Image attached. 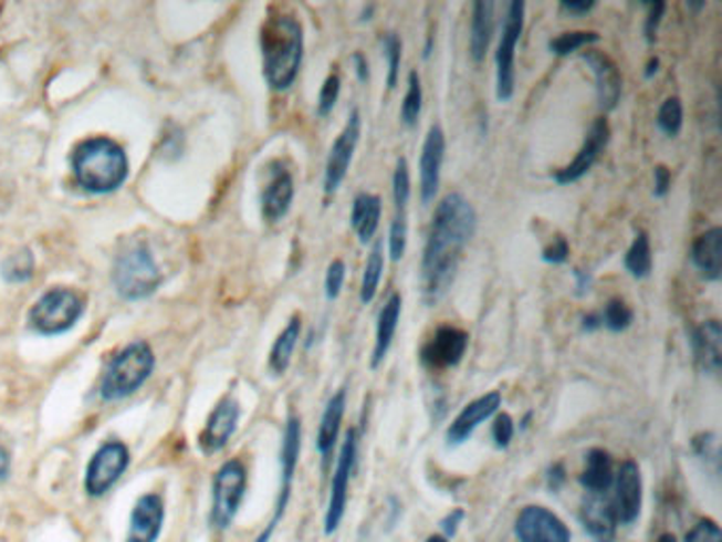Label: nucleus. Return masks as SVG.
I'll return each instance as SVG.
<instances>
[{
  "label": "nucleus",
  "instance_id": "79ce46f5",
  "mask_svg": "<svg viewBox=\"0 0 722 542\" xmlns=\"http://www.w3.org/2000/svg\"><path fill=\"white\" fill-rule=\"evenodd\" d=\"M342 94V76L337 73H331L324 79L323 87H321V96H318V106L316 113L318 117H328L339 100Z\"/></svg>",
  "mask_w": 722,
  "mask_h": 542
},
{
  "label": "nucleus",
  "instance_id": "bf43d9fd",
  "mask_svg": "<svg viewBox=\"0 0 722 542\" xmlns=\"http://www.w3.org/2000/svg\"><path fill=\"white\" fill-rule=\"evenodd\" d=\"M426 542H449L446 536H441V534H430L428 539H426Z\"/></svg>",
  "mask_w": 722,
  "mask_h": 542
},
{
  "label": "nucleus",
  "instance_id": "4c0bfd02",
  "mask_svg": "<svg viewBox=\"0 0 722 542\" xmlns=\"http://www.w3.org/2000/svg\"><path fill=\"white\" fill-rule=\"evenodd\" d=\"M393 196H395V212H407L411 199V174L405 157L397 161V170L393 176Z\"/></svg>",
  "mask_w": 722,
  "mask_h": 542
},
{
  "label": "nucleus",
  "instance_id": "4468645a",
  "mask_svg": "<svg viewBox=\"0 0 722 542\" xmlns=\"http://www.w3.org/2000/svg\"><path fill=\"white\" fill-rule=\"evenodd\" d=\"M517 542H573L566 521L547 507L527 504L515 519Z\"/></svg>",
  "mask_w": 722,
  "mask_h": 542
},
{
  "label": "nucleus",
  "instance_id": "09e8293b",
  "mask_svg": "<svg viewBox=\"0 0 722 542\" xmlns=\"http://www.w3.org/2000/svg\"><path fill=\"white\" fill-rule=\"evenodd\" d=\"M464 519H467V511L464 509H451L448 515L439 521L441 536H446L448 541H451L458 534V530H460V525H462Z\"/></svg>",
  "mask_w": 722,
  "mask_h": 542
},
{
  "label": "nucleus",
  "instance_id": "a878e982",
  "mask_svg": "<svg viewBox=\"0 0 722 542\" xmlns=\"http://www.w3.org/2000/svg\"><path fill=\"white\" fill-rule=\"evenodd\" d=\"M580 523L594 542H615L617 521L608 507L606 496H587L580 504Z\"/></svg>",
  "mask_w": 722,
  "mask_h": 542
},
{
  "label": "nucleus",
  "instance_id": "13d9d810",
  "mask_svg": "<svg viewBox=\"0 0 722 542\" xmlns=\"http://www.w3.org/2000/svg\"><path fill=\"white\" fill-rule=\"evenodd\" d=\"M657 71H659V60L657 58H650L647 64V73H645L647 74V79H650L652 74H657Z\"/></svg>",
  "mask_w": 722,
  "mask_h": 542
},
{
  "label": "nucleus",
  "instance_id": "58836bf2",
  "mask_svg": "<svg viewBox=\"0 0 722 542\" xmlns=\"http://www.w3.org/2000/svg\"><path fill=\"white\" fill-rule=\"evenodd\" d=\"M381 50L388 60V87L395 90L399 83L400 60H402V41L399 34L388 32L381 37Z\"/></svg>",
  "mask_w": 722,
  "mask_h": 542
},
{
  "label": "nucleus",
  "instance_id": "7c9ffc66",
  "mask_svg": "<svg viewBox=\"0 0 722 542\" xmlns=\"http://www.w3.org/2000/svg\"><path fill=\"white\" fill-rule=\"evenodd\" d=\"M301 337V316H293L289 324L284 326V331L278 335L272 352H270V369L274 375H284L286 369L291 367L293 361V352L300 344Z\"/></svg>",
  "mask_w": 722,
  "mask_h": 542
},
{
  "label": "nucleus",
  "instance_id": "412c9836",
  "mask_svg": "<svg viewBox=\"0 0 722 542\" xmlns=\"http://www.w3.org/2000/svg\"><path fill=\"white\" fill-rule=\"evenodd\" d=\"M295 198V180L280 161L270 166V180L261 194V210L270 222L284 219L293 206Z\"/></svg>",
  "mask_w": 722,
  "mask_h": 542
},
{
  "label": "nucleus",
  "instance_id": "0eeeda50",
  "mask_svg": "<svg viewBox=\"0 0 722 542\" xmlns=\"http://www.w3.org/2000/svg\"><path fill=\"white\" fill-rule=\"evenodd\" d=\"M249 486V472L240 460H229L214 475L210 521L217 530H227L238 515Z\"/></svg>",
  "mask_w": 722,
  "mask_h": 542
},
{
  "label": "nucleus",
  "instance_id": "052dcab7",
  "mask_svg": "<svg viewBox=\"0 0 722 542\" xmlns=\"http://www.w3.org/2000/svg\"><path fill=\"white\" fill-rule=\"evenodd\" d=\"M657 542H678V541H676V536H673V534H661V536L657 539Z\"/></svg>",
  "mask_w": 722,
  "mask_h": 542
},
{
  "label": "nucleus",
  "instance_id": "393cba45",
  "mask_svg": "<svg viewBox=\"0 0 722 542\" xmlns=\"http://www.w3.org/2000/svg\"><path fill=\"white\" fill-rule=\"evenodd\" d=\"M615 462L606 449L594 447L585 454V467L580 470V486L587 496H606L615 483Z\"/></svg>",
  "mask_w": 722,
  "mask_h": 542
},
{
  "label": "nucleus",
  "instance_id": "a211bd4d",
  "mask_svg": "<svg viewBox=\"0 0 722 542\" xmlns=\"http://www.w3.org/2000/svg\"><path fill=\"white\" fill-rule=\"evenodd\" d=\"M446 147H448L446 132L441 129V125H432L423 138L422 155H420V198L423 204L435 201L439 194Z\"/></svg>",
  "mask_w": 722,
  "mask_h": 542
},
{
  "label": "nucleus",
  "instance_id": "dca6fc26",
  "mask_svg": "<svg viewBox=\"0 0 722 542\" xmlns=\"http://www.w3.org/2000/svg\"><path fill=\"white\" fill-rule=\"evenodd\" d=\"M500 407H502V395L499 390H492L488 395L471 400L449 424L448 432H446L449 447L467 444L483 421H488L499 414Z\"/></svg>",
  "mask_w": 722,
  "mask_h": 542
},
{
  "label": "nucleus",
  "instance_id": "7ed1b4c3",
  "mask_svg": "<svg viewBox=\"0 0 722 542\" xmlns=\"http://www.w3.org/2000/svg\"><path fill=\"white\" fill-rule=\"evenodd\" d=\"M71 164L76 183L90 194L117 191L129 170L124 147L106 136L79 143L73 150Z\"/></svg>",
  "mask_w": 722,
  "mask_h": 542
},
{
  "label": "nucleus",
  "instance_id": "5fc2aeb1",
  "mask_svg": "<svg viewBox=\"0 0 722 542\" xmlns=\"http://www.w3.org/2000/svg\"><path fill=\"white\" fill-rule=\"evenodd\" d=\"M574 275H576V289H578V295H585V293H589V286H592V275L587 273V271L583 270H576L574 271Z\"/></svg>",
  "mask_w": 722,
  "mask_h": 542
},
{
  "label": "nucleus",
  "instance_id": "6ab92c4d",
  "mask_svg": "<svg viewBox=\"0 0 722 542\" xmlns=\"http://www.w3.org/2000/svg\"><path fill=\"white\" fill-rule=\"evenodd\" d=\"M166 521V504L159 493L140 496L129 515L125 542H157Z\"/></svg>",
  "mask_w": 722,
  "mask_h": 542
},
{
  "label": "nucleus",
  "instance_id": "c85d7f7f",
  "mask_svg": "<svg viewBox=\"0 0 722 542\" xmlns=\"http://www.w3.org/2000/svg\"><path fill=\"white\" fill-rule=\"evenodd\" d=\"M381 221V199L374 194H358L352 204L349 222L363 244L374 240Z\"/></svg>",
  "mask_w": 722,
  "mask_h": 542
},
{
  "label": "nucleus",
  "instance_id": "ea45409f",
  "mask_svg": "<svg viewBox=\"0 0 722 542\" xmlns=\"http://www.w3.org/2000/svg\"><path fill=\"white\" fill-rule=\"evenodd\" d=\"M34 271V259L28 250H22V252H15L11 254L4 263H2V275L9 280V282H25Z\"/></svg>",
  "mask_w": 722,
  "mask_h": 542
},
{
  "label": "nucleus",
  "instance_id": "2eb2a0df",
  "mask_svg": "<svg viewBox=\"0 0 722 542\" xmlns=\"http://www.w3.org/2000/svg\"><path fill=\"white\" fill-rule=\"evenodd\" d=\"M469 333L458 326H439L435 335L422 345L420 361L430 371H446L462 363L469 350Z\"/></svg>",
  "mask_w": 722,
  "mask_h": 542
},
{
  "label": "nucleus",
  "instance_id": "423d86ee",
  "mask_svg": "<svg viewBox=\"0 0 722 542\" xmlns=\"http://www.w3.org/2000/svg\"><path fill=\"white\" fill-rule=\"evenodd\" d=\"M113 280L119 295L138 301L157 291L161 282V271L147 248H132L117 259Z\"/></svg>",
  "mask_w": 722,
  "mask_h": 542
},
{
  "label": "nucleus",
  "instance_id": "c03bdc74",
  "mask_svg": "<svg viewBox=\"0 0 722 542\" xmlns=\"http://www.w3.org/2000/svg\"><path fill=\"white\" fill-rule=\"evenodd\" d=\"M684 542H722L721 525L714 519H699L698 523L687 532Z\"/></svg>",
  "mask_w": 722,
  "mask_h": 542
},
{
  "label": "nucleus",
  "instance_id": "2f4dec72",
  "mask_svg": "<svg viewBox=\"0 0 722 542\" xmlns=\"http://www.w3.org/2000/svg\"><path fill=\"white\" fill-rule=\"evenodd\" d=\"M384 265H386V257H384V240H377L369 259L365 263V271H363V282H360V301L367 305L374 301L377 291H379V282L384 275Z\"/></svg>",
  "mask_w": 722,
  "mask_h": 542
},
{
  "label": "nucleus",
  "instance_id": "20e7f679",
  "mask_svg": "<svg viewBox=\"0 0 722 542\" xmlns=\"http://www.w3.org/2000/svg\"><path fill=\"white\" fill-rule=\"evenodd\" d=\"M155 367V356L149 344L134 342L113 356L102 375L101 396L104 400H122L134 395L147 382Z\"/></svg>",
  "mask_w": 722,
  "mask_h": 542
},
{
  "label": "nucleus",
  "instance_id": "c9c22d12",
  "mask_svg": "<svg viewBox=\"0 0 722 542\" xmlns=\"http://www.w3.org/2000/svg\"><path fill=\"white\" fill-rule=\"evenodd\" d=\"M599 319H601V326H606L608 331L621 333V331L631 326L634 310L622 299L615 296L604 305V312L599 314Z\"/></svg>",
  "mask_w": 722,
  "mask_h": 542
},
{
  "label": "nucleus",
  "instance_id": "8fccbe9b",
  "mask_svg": "<svg viewBox=\"0 0 722 542\" xmlns=\"http://www.w3.org/2000/svg\"><path fill=\"white\" fill-rule=\"evenodd\" d=\"M652 176H655V191H652L655 198H666L672 187V173L666 166H657Z\"/></svg>",
  "mask_w": 722,
  "mask_h": 542
},
{
  "label": "nucleus",
  "instance_id": "aec40b11",
  "mask_svg": "<svg viewBox=\"0 0 722 542\" xmlns=\"http://www.w3.org/2000/svg\"><path fill=\"white\" fill-rule=\"evenodd\" d=\"M240 403L233 396H224L223 400L214 407L210 418L206 421L200 435V449L203 454L212 456L221 451L229 439L233 437L238 421H240Z\"/></svg>",
  "mask_w": 722,
  "mask_h": 542
},
{
  "label": "nucleus",
  "instance_id": "ddd939ff",
  "mask_svg": "<svg viewBox=\"0 0 722 542\" xmlns=\"http://www.w3.org/2000/svg\"><path fill=\"white\" fill-rule=\"evenodd\" d=\"M360 132H363V119H360V111L354 108L348 115V122L344 125V129L339 132V136L335 138L333 147L328 150L326 157V166H324V194L333 196L342 183L348 176L349 164L354 159V153L358 147L360 140Z\"/></svg>",
  "mask_w": 722,
  "mask_h": 542
},
{
  "label": "nucleus",
  "instance_id": "49530a36",
  "mask_svg": "<svg viewBox=\"0 0 722 542\" xmlns=\"http://www.w3.org/2000/svg\"><path fill=\"white\" fill-rule=\"evenodd\" d=\"M568 257H571V244H568V240H566L564 236H557V238H555V240L543 250V259H545L547 263H555V265L566 263Z\"/></svg>",
  "mask_w": 722,
  "mask_h": 542
},
{
  "label": "nucleus",
  "instance_id": "3c124183",
  "mask_svg": "<svg viewBox=\"0 0 722 542\" xmlns=\"http://www.w3.org/2000/svg\"><path fill=\"white\" fill-rule=\"evenodd\" d=\"M352 62H354V71H356L358 81H360V83H367V81H369V62H367V58H365L360 51H356V53L352 55Z\"/></svg>",
  "mask_w": 722,
  "mask_h": 542
},
{
  "label": "nucleus",
  "instance_id": "4d7b16f0",
  "mask_svg": "<svg viewBox=\"0 0 722 542\" xmlns=\"http://www.w3.org/2000/svg\"><path fill=\"white\" fill-rule=\"evenodd\" d=\"M599 326H601L599 314H587V316L583 319V329H585V331H596Z\"/></svg>",
  "mask_w": 722,
  "mask_h": 542
},
{
  "label": "nucleus",
  "instance_id": "603ef678",
  "mask_svg": "<svg viewBox=\"0 0 722 542\" xmlns=\"http://www.w3.org/2000/svg\"><path fill=\"white\" fill-rule=\"evenodd\" d=\"M547 479L548 488H551L553 492H557V490L564 486V481H566V470H564L562 465H553L551 470H548Z\"/></svg>",
  "mask_w": 722,
  "mask_h": 542
},
{
  "label": "nucleus",
  "instance_id": "e433bc0d",
  "mask_svg": "<svg viewBox=\"0 0 722 542\" xmlns=\"http://www.w3.org/2000/svg\"><path fill=\"white\" fill-rule=\"evenodd\" d=\"M682 124H684V108H682L680 98L673 96V98L666 100L657 115V125L661 127V132L668 136H678Z\"/></svg>",
  "mask_w": 722,
  "mask_h": 542
},
{
  "label": "nucleus",
  "instance_id": "72a5a7b5",
  "mask_svg": "<svg viewBox=\"0 0 722 542\" xmlns=\"http://www.w3.org/2000/svg\"><path fill=\"white\" fill-rule=\"evenodd\" d=\"M422 79L418 71H411L407 76V92L400 104V122L407 127H416L422 115Z\"/></svg>",
  "mask_w": 722,
  "mask_h": 542
},
{
  "label": "nucleus",
  "instance_id": "a19ab883",
  "mask_svg": "<svg viewBox=\"0 0 722 542\" xmlns=\"http://www.w3.org/2000/svg\"><path fill=\"white\" fill-rule=\"evenodd\" d=\"M407 212H395V219L390 222V233H388V252L393 261H400L407 250Z\"/></svg>",
  "mask_w": 722,
  "mask_h": 542
},
{
  "label": "nucleus",
  "instance_id": "473e14b6",
  "mask_svg": "<svg viewBox=\"0 0 722 542\" xmlns=\"http://www.w3.org/2000/svg\"><path fill=\"white\" fill-rule=\"evenodd\" d=\"M625 268L634 278H647L652 271V248L647 231H638L625 254Z\"/></svg>",
  "mask_w": 722,
  "mask_h": 542
},
{
  "label": "nucleus",
  "instance_id": "bb28decb",
  "mask_svg": "<svg viewBox=\"0 0 722 542\" xmlns=\"http://www.w3.org/2000/svg\"><path fill=\"white\" fill-rule=\"evenodd\" d=\"M400 312H402V296L399 293H393L388 296V301L384 303V308L379 310V319H377V331H375V345L374 356H372V367L377 369L384 358L388 356L397 329H399Z\"/></svg>",
  "mask_w": 722,
  "mask_h": 542
},
{
  "label": "nucleus",
  "instance_id": "9d476101",
  "mask_svg": "<svg viewBox=\"0 0 722 542\" xmlns=\"http://www.w3.org/2000/svg\"><path fill=\"white\" fill-rule=\"evenodd\" d=\"M523 22L525 4L515 0L506 7L496 50V96L500 102H509L515 94V51L522 39Z\"/></svg>",
  "mask_w": 722,
  "mask_h": 542
},
{
  "label": "nucleus",
  "instance_id": "a18cd8bd",
  "mask_svg": "<svg viewBox=\"0 0 722 542\" xmlns=\"http://www.w3.org/2000/svg\"><path fill=\"white\" fill-rule=\"evenodd\" d=\"M492 437L499 449H506L515 437V421L509 414H496L492 424Z\"/></svg>",
  "mask_w": 722,
  "mask_h": 542
},
{
  "label": "nucleus",
  "instance_id": "864d4df0",
  "mask_svg": "<svg viewBox=\"0 0 722 542\" xmlns=\"http://www.w3.org/2000/svg\"><path fill=\"white\" fill-rule=\"evenodd\" d=\"M596 7V2H562L559 4V9L562 11H566V13H571V15H585V13H589L592 9Z\"/></svg>",
  "mask_w": 722,
  "mask_h": 542
},
{
  "label": "nucleus",
  "instance_id": "f257e3e1",
  "mask_svg": "<svg viewBox=\"0 0 722 542\" xmlns=\"http://www.w3.org/2000/svg\"><path fill=\"white\" fill-rule=\"evenodd\" d=\"M477 231L473 204L462 194H449L439 201L422 254V293L435 305L456 280L464 250Z\"/></svg>",
  "mask_w": 722,
  "mask_h": 542
},
{
  "label": "nucleus",
  "instance_id": "1a4fd4ad",
  "mask_svg": "<svg viewBox=\"0 0 722 542\" xmlns=\"http://www.w3.org/2000/svg\"><path fill=\"white\" fill-rule=\"evenodd\" d=\"M356 456H358V435L352 428V430H348L346 439H344L342 449H339L337 465H335L333 479H331V490H328L326 511H324V534L326 536H333L339 530L344 518H346L349 481H352V472L356 467Z\"/></svg>",
  "mask_w": 722,
  "mask_h": 542
},
{
  "label": "nucleus",
  "instance_id": "de8ad7c7",
  "mask_svg": "<svg viewBox=\"0 0 722 542\" xmlns=\"http://www.w3.org/2000/svg\"><path fill=\"white\" fill-rule=\"evenodd\" d=\"M666 9H668L666 2H650L648 4L647 24H645V34H647L648 43H655L657 30H659V24L663 20Z\"/></svg>",
  "mask_w": 722,
  "mask_h": 542
},
{
  "label": "nucleus",
  "instance_id": "6e6d98bb",
  "mask_svg": "<svg viewBox=\"0 0 722 542\" xmlns=\"http://www.w3.org/2000/svg\"><path fill=\"white\" fill-rule=\"evenodd\" d=\"M9 470H11V456L4 447H0V481L9 477Z\"/></svg>",
  "mask_w": 722,
  "mask_h": 542
},
{
  "label": "nucleus",
  "instance_id": "f704fd0d",
  "mask_svg": "<svg viewBox=\"0 0 722 542\" xmlns=\"http://www.w3.org/2000/svg\"><path fill=\"white\" fill-rule=\"evenodd\" d=\"M599 34L598 32H589V30H574V32H564L555 39L548 41V50L559 58L564 55H571L574 51L585 48V45H592V43H598Z\"/></svg>",
  "mask_w": 722,
  "mask_h": 542
},
{
  "label": "nucleus",
  "instance_id": "6e6552de",
  "mask_svg": "<svg viewBox=\"0 0 722 542\" xmlns=\"http://www.w3.org/2000/svg\"><path fill=\"white\" fill-rule=\"evenodd\" d=\"M81 316H83V301L69 289H51L32 305L28 314L32 329H36L43 335H57L71 331Z\"/></svg>",
  "mask_w": 722,
  "mask_h": 542
},
{
  "label": "nucleus",
  "instance_id": "f3484780",
  "mask_svg": "<svg viewBox=\"0 0 722 542\" xmlns=\"http://www.w3.org/2000/svg\"><path fill=\"white\" fill-rule=\"evenodd\" d=\"M608 140H610L608 119L598 117L589 127V132L585 136V143H583V147L578 148L573 161L555 173V180L559 185H571V183L580 180L585 174L594 168V164L598 161L599 153L606 148Z\"/></svg>",
  "mask_w": 722,
  "mask_h": 542
},
{
  "label": "nucleus",
  "instance_id": "4be33fe9",
  "mask_svg": "<svg viewBox=\"0 0 722 542\" xmlns=\"http://www.w3.org/2000/svg\"><path fill=\"white\" fill-rule=\"evenodd\" d=\"M583 60L596 76V92L599 106L604 111H615L622 92V76L615 60L604 51L589 50L583 53Z\"/></svg>",
  "mask_w": 722,
  "mask_h": 542
},
{
  "label": "nucleus",
  "instance_id": "9b49d317",
  "mask_svg": "<svg viewBox=\"0 0 722 542\" xmlns=\"http://www.w3.org/2000/svg\"><path fill=\"white\" fill-rule=\"evenodd\" d=\"M642 502H645L642 470L634 460H625L615 472V483L608 498V507L615 515L617 525H625V528L634 525L642 513Z\"/></svg>",
  "mask_w": 722,
  "mask_h": 542
},
{
  "label": "nucleus",
  "instance_id": "37998d69",
  "mask_svg": "<svg viewBox=\"0 0 722 542\" xmlns=\"http://www.w3.org/2000/svg\"><path fill=\"white\" fill-rule=\"evenodd\" d=\"M346 282V263L342 259H335L328 270H326V278H324V293L328 301H335L337 296L342 295Z\"/></svg>",
  "mask_w": 722,
  "mask_h": 542
},
{
  "label": "nucleus",
  "instance_id": "f8f14e48",
  "mask_svg": "<svg viewBox=\"0 0 722 542\" xmlns=\"http://www.w3.org/2000/svg\"><path fill=\"white\" fill-rule=\"evenodd\" d=\"M129 467V449L122 441H108L92 456L85 470V492L92 498H101L115 488Z\"/></svg>",
  "mask_w": 722,
  "mask_h": 542
},
{
  "label": "nucleus",
  "instance_id": "cd10ccee",
  "mask_svg": "<svg viewBox=\"0 0 722 542\" xmlns=\"http://www.w3.org/2000/svg\"><path fill=\"white\" fill-rule=\"evenodd\" d=\"M691 259L705 280L716 282L722 273V229L712 227L701 233L691 248Z\"/></svg>",
  "mask_w": 722,
  "mask_h": 542
},
{
  "label": "nucleus",
  "instance_id": "5701e85b",
  "mask_svg": "<svg viewBox=\"0 0 722 542\" xmlns=\"http://www.w3.org/2000/svg\"><path fill=\"white\" fill-rule=\"evenodd\" d=\"M346 407H348V390L346 388H339L335 395L328 398V403L324 407L318 435H316V449L323 456L324 467L331 462L333 449H335L337 439H339L342 424H344V416H346Z\"/></svg>",
  "mask_w": 722,
  "mask_h": 542
},
{
  "label": "nucleus",
  "instance_id": "c756f323",
  "mask_svg": "<svg viewBox=\"0 0 722 542\" xmlns=\"http://www.w3.org/2000/svg\"><path fill=\"white\" fill-rule=\"evenodd\" d=\"M494 2L479 0L473 4V18H471V39H469V51L474 62H483L485 53L490 50L492 34H494Z\"/></svg>",
  "mask_w": 722,
  "mask_h": 542
},
{
  "label": "nucleus",
  "instance_id": "f03ea898",
  "mask_svg": "<svg viewBox=\"0 0 722 542\" xmlns=\"http://www.w3.org/2000/svg\"><path fill=\"white\" fill-rule=\"evenodd\" d=\"M263 74L275 92H286L301 71L303 62V25L291 13L275 11L261 25Z\"/></svg>",
  "mask_w": 722,
  "mask_h": 542
},
{
  "label": "nucleus",
  "instance_id": "39448f33",
  "mask_svg": "<svg viewBox=\"0 0 722 542\" xmlns=\"http://www.w3.org/2000/svg\"><path fill=\"white\" fill-rule=\"evenodd\" d=\"M300 456L301 418L300 416H289L286 426H284V435H282V447H280V490L275 498L274 515L268 521L265 530L254 539V542H270L274 539L275 530H278L280 521L284 519L286 507L291 502Z\"/></svg>",
  "mask_w": 722,
  "mask_h": 542
},
{
  "label": "nucleus",
  "instance_id": "b1692460",
  "mask_svg": "<svg viewBox=\"0 0 722 542\" xmlns=\"http://www.w3.org/2000/svg\"><path fill=\"white\" fill-rule=\"evenodd\" d=\"M721 322L716 319L701 322L691 333V347L699 369L708 375H719L721 371Z\"/></svg>",
  "mask_w": 722,
  "mask_h": 542
}]
</instances>
